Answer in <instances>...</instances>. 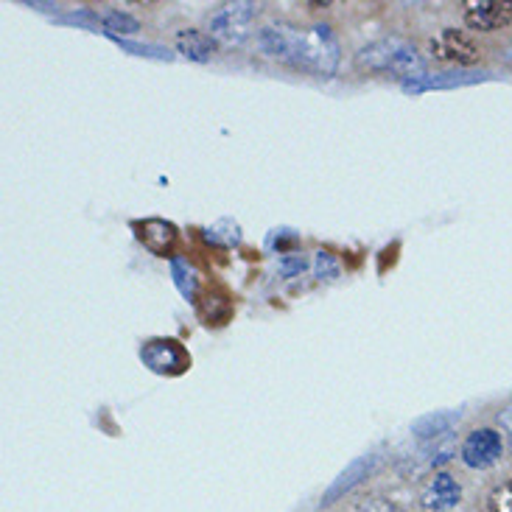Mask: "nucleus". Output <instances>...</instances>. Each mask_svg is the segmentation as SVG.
<instances>
[{
	"instance_id": "nucleus-1",
	"label": "nucleus",
	"mask_w": 512,
	"mask_h": 512,
	"mask_svg": "<svg viewBox=\"0 0 512 512\" xmlns=\"http://www.w3.org/2000/svg\"><path fill=\"white\" fill-rule=\"evenodd\" d=\"M258 42L266 56H272L289 68L317 73L322 79H331L339 68V40L331 26L294 28L286 23L266 26L258 34Z\"/></svg>"
},
{
	"instance_id": "nucleus-2",
	"label": "nucleus",
	"mask_w": 512,
	"mask_h": 512,
	"mask_svg": "<svg viewBox=\"0 0 512 512\" xmlns=\"http://www.w3.org/2000/svg\"><path fill=\"white\" fill-rule=\"evenodd\" d=\"M356 62L367 73H392V76H403V79L420 76V70H423V56L417 54L415 45L403 37H384V40L364 45Z\"/></svg>"
},
{
	"instance_id": "nucleus-3",
	"label": "nucleus",
	"mask_w": 512,
	"mask_h": 512,
	"mask_svg": "<svg viewBox=\"0 0 512 512\" xmlns=\"http://www.w3.org/2000/svg\"><path fill=\"white\" fill-rule=\"evenodd\" d=\"M258 14L255 3H227L219 12L213 14L210 20V31H213V40H222L227 45H238L250 37L252 20Z\"/></svg>"
},
{
	"instance_id": "nucleus-4",
	"label": "nucleus",
	"mask_w": 512,
	"mask_h": 512,
	"mask_svg": "<svg viewBox=\"0 0 512 512\" xmlns=\"http://www.w3.org/2000/svg\"><path fill=\"white\" fill-rule=\"evenodd\" d=\"M140 359L157 375H182L191 367V356L177 339H149L140 347Z\"/></svg>"
},
{
	"instance_id": "nucleus-5",
	"label": "nucleus",
	"mask_w": 512,
	"mask_h": 512,
	"mask_svg": "<svg viewBox=\"0 0 512 512\" xmlns=\"http://www.w3.org/2000/svg\"><path fill=\"white\" fill-rule=\"evenodd\" d=\"M431 56L440 62H451V65H473V62H479V45L473 42L471 34L457 31V28H445L431 40Z\"/></svg>"
},
{
	"instance_id": "nucleus-6",
	"label": "nucleus",
	"mask_w": 512,
	"mask_h": 512,
	"mask_svg": "<svg viewBox=\"0 0 512 512\" xmlns=\"http://www.w3.org/2000/svg\"><path fill=\"white\" fill-rule=\"evenodd\" d=\"M512 23V0H471L465 3V26L473 31H499Z\"/></svg>"
},
{
	"instance_id": "nucleus-7",
	"label": "nucleus",
	"mask_w": 512,
	"mask_h": 512,
	"mask_svg": "<svg viewBox=\"0 0 512 512\" xmlns=\"http://www.w3.org/2000/svg\"><path fill=\"white\" fill-rule=\"evenodd\" d=\"M501 451H504V440L499 431L476 429L462 443V462L468 468H490L493 462H499Z\"/></svg>"
},
{
	"instance_id": "nucleus-8",
	"label": "nucleus",
	"mask_w": 512,
	"mask_h": 512,
	"mask_svg": "<svg viewBox=\"0 0 512 512\" xmlns=\"http://www.w3.org/2000/svg\"><path fill=\"white\" fill-rule=\"evenodd\" d=\"M485 73H457V70H448V73H420L412 79H403L401 90L409 96H420V93H429V90H451V87H462V84L482 82Z\"/></svg>"
},
{
	"instance_id": "nucleus-9",
	"label": "nucleus",
	"mask_w": 512,
	"mask_h": 512,
	"mask_svg": "<svg viewBox=\"0 0 512 512\" xmlns=\"http://www.w3.org/2000/svg\"><path fill=\"white\" fill-rule=\"evenodd\" d=\"M138 230L140 244L152 255H160V258H174L171 252L177 247V227L166 219H143V222L135 224Z\"/></svg>"
},
{
	"instance_id": "nucleus-10",
	"label": "nucleus",
	"mask_w": 512,
	"mask_h": 512,
	"mask_svg": "<svg viewBox=\"0 0 512 512\" xmlns=\"http://www.w3.org/2000/svg\"><path fill=\"white\" fill-rule=\"evenodd\" d=\"M459 499H462V487L457 479L448 473H437L423 493V507L426 510H451V507H457Z\"/></svg>"
},
{
	"instance_id": "nucleus-11",
	"label": "nucleus",
	"mask_w": 512,
	"mask_h": 512,
	"mask_svg": "<svg viewBox=\"0 0 512 512\" xmlns=\"http://www.w3.org/2000/svg\"><path fill=\"white\" fill-rule=\"evenodd\" d=\"M177 51L182 56H188L191 62H210L216 54V40L208 37L205 31L196 28H185L177 34Z\"/></svg>"
},
{
	"instance_id": "nucleus-12",
	"label": "nucleus",
	"mask_w": 512,
	"mask_h": 512,
	"mask_svg": "<svg viewBox=\"0 0 512 512\" xmlns=\"http://www.w3.org/2000/svg\"><path fill=\"white\" fill-rule=\"evenodd\" d=\"M199 314L205 317L208 325H224L230 319V314H233V303L222 291H208L199 300Z\"/></svg>"
},
{
	"instance_id": "nucleus-13",
	"label": "nucleus",
	"mask_w": 512,
	"mask_h": 512,
	"mask_svg": "<svg viewBox=\"0 0 512 512\" xmlns=\"http://www.w3.org/2000/svg\"><path fill=\"white\" fill-rule=\"evenodd\" d=\"M171 277H174V286L180 289L185 300H196V289H199V272L194 269V263L185 261V258H171Z\"/></svg>"
},
{
	"instance_id": "nucleus-14",
	"label": "nucleus",
	"mask_w": 512,
	"mask_h": 512,
	"mask_svg": "<svg viewBox=\"0 0 512 512\" xmlns=\"http://www.w3.org/2000/svg\"><path fill=\"white\" fill-rule=\"evenodd\" d=\"M457 420L459 415H451V412H443V415H429V417H423V420H417L415 426H412V431H415L417 437H423V440H431V437L437 440V437H445Z\"/></svg>"
},
{
	"instance_id": "nucleus-15",
	"label": "nucleus",
	"mask_w": 512,
	"mask_h": 512,
	"mask_svg": "<svg viewBox=\"0 0 512 512\" xmlns=\"http://www.w3.org/2000/svg\"><path fill=\"white\" fill-rule=\"evenodd\" d=\"M101 26L107 34H135L140 31V23L126 12H107L101 14Z\"/></svg>"
},
{
	"instance_id": "nucleus-16",
	"label": "nucleus",
	"mask_w": 512,
	"mask_h": 512,
	"mask_svg": "<svg viewBox=\"0 0 512 512\" xmlns=\"http://www.w3.org/2000/svg\"><path fill=\"white\" fill-rule=\"evenodd\" d=\"M487 512H512V482L499 485L490 493V499H487Z\"/></svg>"
},
{
	"instance_id": "nucleus-17",
	"label": "nucleus",
	"mask_w": 512,
	"mask_h": 512,
	"mask_svg": "<svg viewBox=\"0 0 512 512\" xmlns=\"http://www.w3.org/2000/svg\"><path fill=\"white\" fill-rule=\"evenodd\" d=\"M314 269H317L319 280H336L339 277V263H336L331 252H317Z\"/></svg>"
},
{
	"instance_id": "nucleus-18",
	"label": "nucleus",
	"mask_w": 512,
	"mask_h": 512,
	"mask_svg": "<svg viewBox=\"0 0 512 512\" xmlns=\"http://www.w3.org/2000/svg\"><path fill=\"white\" fill-rule=\"evenodd\" d=\"M59 23H73V26H82V28H96L101 26V17L96 12H90V9H82V12H73L65 14V17H59Z\"/></svg>"
},
{
	"instance_id": "nucleus-19",
	"label": "nucleus",
	"mask_w": 512,
	"mask_h": 512,
	"mask_svg": "<svg viewBox=\"0 0 512 512\" xmlns=\"http://www.w3.org/2000/svg\"><path fill=\"white\" fill-rule=\"evenodd\" d=\"M305 266H308V263H305L303 255H286V258H280V263H277V269H280V275L283 277L300 275Z\"/></svg>"
},
{
	"instance_id": "nucleus-20",
	"label": "nucleus",
	"mask_w": 512,
	"mask_h": 512,
	"mask_svg": "<svg viewBox=\"0 0 512 512\" xmlns=\"http://www.w3.org/2000/svg\"><path fill=\"white\" fill-rule=\"evenodd\" d=\"M126 51H132V54L138 56H154V59H171V54L168 51H163V48H157V45H135V42H121Z\"/></svg>"
},
{
	"instance_id": "nucleus-21",
	"label": "nucleus",
	"mask_w": 512,
	"mask_h": 512,
	"mask_svg": "<svg viewBox=\"0 0 512 512\" xmlns=\"http://www.w3.org/2000/svg\"><path fill=\"white\" fill-rule=\"evenodd\" d=\"M499 426L501 431L507 434V440H510L512 445V403H507V406L499 412Z\"/></svg>"
},
{
	"instance_id": "nucleus-22",
	"label": "nucleus",
	"mask_w": 512,
	"mask_h": 512,
	"mask_svg": "<svg viewBox=\"0 0 512 512\" xmlns=\"http://www.w3.org/2000/svg\"><path fill=\"white\" fill-rule=\"evenodd\" d=\"M501 59H504V65H510L512 68V40L507 42V48L501 51Z\"/></svg>"
},
{
	"instance_id": "nucleus-23",
	"label": "nucleus",
	"mask_w": 512,
	"mask_h": 512,
	"mask_svg": "<svg viewBox=\"0 0 512 512\" xmlns=\"http://www.w3.org/2000/svg\"><path fill=\"white\" fill-rule=\"evenodd\" d=\"M28 6H34V9H42V12H48V9H56L51 3H28Z\"/></svg>"
}]
</instances>
